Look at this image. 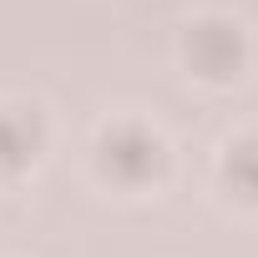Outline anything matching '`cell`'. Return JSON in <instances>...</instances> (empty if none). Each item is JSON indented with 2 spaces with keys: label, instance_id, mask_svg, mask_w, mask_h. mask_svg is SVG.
<instances>
[{
  "label": "cell",
  "instance_id": "obj_3",
  "mask_svg": "<svg viewBox=\"0 0 258 258\" xmlns=\"http://www.w3.org/2000/svg\"><path fill=\"white\" fill-rule=\"evenodd\" d=\"M46 126L36 106H0V177H16L41 157Z\"/></svg>",
  "mask_w": 258,
  "mask_h": 258
},
{
  "label": "cell",
  "instance_id": "obj_4",
  "mask_svg": "<svg viewBox=\"0 0 258 258\" xmlns=\"http://www.w3.org/2000/svg\"><path fill=\"white\" fill-rule=\"evenodd\" d=\"M223 182L243 203H258V137H238L223 147Z\"/></svg>",
  "mask_w": 258,
  "mask_h": 258
},
{
  "label": "cell",
  "instance_id": "obj_1",
  "mask_svg": "<svg viewBox=\"0 0 258 258\" xmlns=\"http://www.w3.org/2000/svg\"><path fill=\"white\" fill-rule=\"evenodd\" d=\"M96 167L116 187H147L167 167V142L142 121H111L96 137Z\"/></svg>",
  "mask_w": 258,
  "mask_h": 258
},
{
  "label": "cell",
  "instance_id": "obj_2",
  "mask_svg": "<svg viewBox=\"0 0 258 258\" xmlns=\"http://www.w3.org/2000/svg\"><path fill=\"white\" fill-rule=\"evenodd\" d=\"M182 61L192 76L203 81H238L243 76V61H248V41H243V26L228 21V16H203L187 26L182 36Z\"/></svg>",
  "mask_w": 258,
  "mask_h": 258
}]
</instances>
